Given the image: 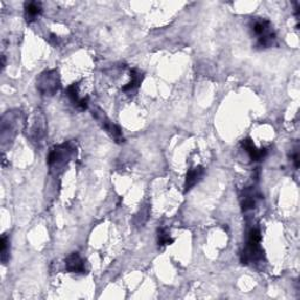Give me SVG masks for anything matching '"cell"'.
<instances>
[{
	"label": "cell",
	"mask_w": 300,
	"mask_h": 300,
	"mask_svg": "<svg viewBox=\"0 0 300 300\" xmlns=\"http://www.w3.org/2000/svg\"><path fill=\"white\" fill-rule=\"evenodd\" d=\"M75 153H77V149L72 142H63L61 145L54 147L47 157V165H49L52 173H59V170L67 166L68 162L74 157Z\"/></svg>",
	"instance_id": "obj_1"
},
{
	"label": "cell",
	"mask_w": 300,
	"mask_h": 300,
	"mask_svg": "<svg viewBox=\"0 0 300 300\" xmlns=\"http://www.w3.org/2000/svg\"><path fill=\"white\" fill-rule=\"evenodd\" d=\"M251 31L257 38V46L259 49H269L275 42V33L272 29L271 22L267 19L255 18L251 20Z\"/></svg>",
	"instance_id": "obj_2"
},
{
	"label": "cell",
	"mask_w": 300,
	"mask_h": 300,
	"mask_svg": "<svg viewBox=\"0 0 300 300\" xmlns=\"http://www.w3.org/2000/svg\"><path fill=\"white\" fill-rule=\"evenodd\" d=\"M262 242V234L261 230L258 227H255V229H251L249 236H247V243L241 256V262L243 264H251L259 262L263 259L264 256V250L261 246Z\"/></svg>",
	"instance_id": "obj_3"
},
{
	"label": "cell",
	"mask_w": 300,
	"mask_h": 300,
	"mask_svg": "<svg viewBox=\"0 0 300 300\" xmlns=\"http://www.w3.org/2000/svg\"><path fill=\"white\" fill-rule=\"evenodd\" d=\"M47 133V120L42 111L37 110L27 120V136L32 142H41Z\"/></svg>",
	"instance_id": "obj_4"
},
{
	"label": "cell",
	"mask_w": 300,
	"mask_h": 300,
	"mask_svg": "<svg viewBox=\"0 0 300 300\" xmlns=\"http://www.w3.org/2000/svg\"><path fill=\"white\" fill-rule=\"evenodd\" d=\"M21 122V114L18 110L7 111L2 118V129H0V137H2L3 146L5 142H10L18 134V128Z\"/></svg>",
	"instance_id": "obj_5"
},
{
	"label": "cell",
	"mask_w": 300,
	"mask_h": 300,
	"mask_svg": "<svg viewBox=\"0 0 300 300\" xmlns=\"http://www.w3.org/2000/svg\"><path fill=\"white\" fill-rule=\"evenodd\" d=\"M60 88V77L57 70L42 72L37 79V89L43 97H53Z\"/></svg>",
	"instance_id": "obj_6"
},
{
	"label": "cell",
	"mask_w": 300,
	"mask_h": 300,
	"mask_svg": "<svg viewBox=\"0 0 300 300\" xmlns=\"http://www.w3.org/2000/svg\"><path fill=\"white\" fill-rule=\"evenodd\" d=\"M91 115H93V118L95 120H97L102 129L106 130V133L109 135L115 142L117 143L125 142V137H123L121 128H120L118 125H115L114 122H111L110 119L107 117L105 111L100 109V108L98 107H95L91 109Z\"/></svg>",
	"instance_id": "obj_7"
},
{
	"label": "cell",
	"mask_w": 300,
	"mask_h": 300,
	"mask_svg": "<svg viewBox=\"0 0 300 300\" xmlns=\"http://www.w3.org/2000/svg\"><path fill=\"white\" fill-rule=\"evenodd\" d=\"M66 270L71 273H80L85 274L87 273L86 263L83 261L81 256L78 252H73L66 258Z\"/></svg>",
	"instance_id": "obj_8"
},
{
	"label": "cell",
	"mask_w": 300,
	"mask_h": 300,
	"mask_svg": "<svg viewBox=\"0 0 300 300\" xmlns=\"http://www.w3.org/2000/svg\"><path fill=\"white\" fill-rule=\"evenodd\" d=\"M67 97L70 98L71 102L80 110H86L88 107V101L89 99L88 97L81 98L79 95V85L78 83H73L67 88Z\"/></svg>",
	"instance_id": "obj_9"
},
{
	"label": "cell",
	"mask_w": 300,
	"mask_h": 300,
	"mask_svg": "<svg viewBox=\"0 0 300 300\" xmlns=\"http://www.w3.org/2000/svg\"><path fill=\"white\" fill-rule=\"evenodd\" d=\"M242 147H243V149H245L246 153L249 154L252 161H262V159L265 157L266 154H267V150L265 149V148L258 149V148L255 146V143L252 142L251 139L243 140Z\"/></svg>",
	"instance_id": "obj_10"
},
{
	"label": "cell",
	"mask_w": 300,
	"mask_h": 300,
	"mask_svg": "<svg viewBox=\"0 0 300 300\" xmlns=\"http://www.w3.org/2000/svg\"><path fill=\"white\" fill-rule=\"evenodd\" d=\"M204 173H205V170H204V168L201 166L195 167V168H193V169H190L189 171H188L187 178H186V184H184L186 191H189L190 189H193L196 184L201 181L202 177L204 176Z\"/></svg>",
	"instance_id": "obj_11"
},
{
	"label": "cell",
	"mask_w": 300,
	"mask_h": 300,
	"mask_svg": "<svg viewBox=\"0 0 300 300\" xmlns=\"http://www.w3.org/2000/svg\"><path fill=\"white\" fill-rule=\"evenodd\" d=\"M256 203H257V194L255 193V189L252 188H247L243 191L242 196V210L244 213L252 210L256 207Z\"/></svg>",
	"instance_id": "obj_12"
},
{
	"label": "cell",
	"mask_w": 300,
	"mask_h": 300,
	"mask_svg": "<svg viewBox=\"0 0 300 300\" xmlns=\"http://www.w3.org/2000/svg\"><path fill=\"white\" fill-rule=\"evenodd\" d=\"M42 13L41 3L29 2L25 4V18L29 22L34 21Z\"/></svg>",
	"instance_id": "obj_13"
},
{
	"label": "cell",
	"mask_w": 300,
	"mask_h": 300,
	"mask_svg": "<svg viewBox=\"0 0 300 300\" xmlns=\"http://www.w3.org/2000/svg\"><path fill=\"white\" fill-rule=\"evenodd\" d=\"M130 78H131L130 81L122 88L123 91H133V90L137 89L140 85H141L142 80H143V75L139 70H133L131 71Z\"/></svg>",
	"instance_id": "obj_14"
},
{
	"label": "cell",
	"mask_w": 300,
	"mask_h": 300,
	"mask_svg": "<svg viewBox=\"0 0 300 300\" xmlns=\"http://www.w3.org/2000/svg\"><path fill=\"white\" fill-rule=\"evenodd\" d=\"M0 253H2V262L4 265L7 263L10 258V241L6 235H3L2 241H0Z\"/></svg>",
	"instance_id": "obj_15"
},
{
	"label": "cell",
	"mask_w": 300,
	"mask_h": 300,
	"mask_svg": "<svg viewBox=\"0 0 300 300\" xmlns=\"http://www.w3.org/2000/svg\"><path fill=\"white\" fill-rule=\"evenodd\" d=\"M174 242V239L170 237V234L168 233V230L165 229V227H161L157 231V243L159 246H165V245H169Z\"/></svg>",
	"instance_id": "obj_16"
},
{
	"label": "cell",
	"mask_w": 300,
	"mask_h": 300,
	"mask_svg": "<svg viewBox=\"0 0 300 300\" xmlns=\"http://www.w3.org/2000/svg\"><path fill=\"white\" fill-rule=\"evenodd\" d=\"M290 157L292 159V162L294 163L295 169H298V168H299V148L298 147H295L294 149H292L291 154H290Z\"/></svg>",
	"instance_id": "obj_17"
},
{
	"label": "cell",
	"mask_w": 300,
	"mask_h": 300,
	"mask_svg": "<svg viewBox=\"0 0 300 300\" xmlns=\"http://www.w3.org/2000/svg\"><path fill=\"white\" fill-rule=\"evenodd\" d=\"M50 42L52 43V45H55V46H57L58 43H59V38H58L55 34H51V37H50Z\"/></svg>",
	"instance_id": "obj_18"
},
{
	"label": "cell",
	"mask_w": 300,
	"mask_h": 300,
	"mask_svg": "<svg viewBox=\"0 0 300 300\" xmlns=\"http://www.w3.org/2000/svg\"><path fill=\"white\" fill-rule=\"evenodd\" d=\"M6 66V60H5V55H2V67L5 68Z\"/></svg>",
	"instance_id": "obj_19"
}]
</instances>
